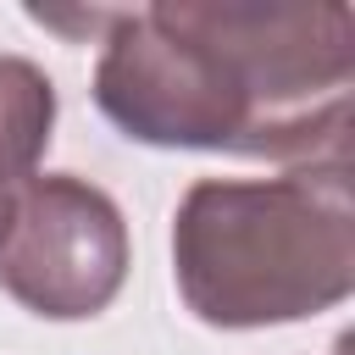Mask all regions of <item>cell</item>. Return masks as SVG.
I'll return each mask as SVG.
<instances>
[{
    "label": "cell",
    "instance_id": "6da1fadb",
    "mask_svg": "<svg viewBox=\"0 0 355 355\" xmlns=\"http://www.w3.org/2000/svg\"><path fill=\"white\" fill-rule=\"evenodd\" d=\"M172 277L211 327L305 322L355 288L349 166L200 178L172 216Z\"/></svg>",
    "mask_w": 355,
    "mask_h": 355
},
{
    "label": "cell",
    "instance_id": "7a4b0ae2",
    "mask_svg": "<svg viewBox=\"0 0 355 355\" xmlns=\"http://www.w3.org/2000/svg\"><path fill=\"white\" fill-rule=\"evenodd\" d=\"M94 67V105L111 128L155 150L250 155L244 94L216 44L178 6L111 11Z\"/></svg>",
    "mask_w": 355,
    "mask_h": 355
},
{
    "label": "cell",
    "instance_id": "3957f363",
    "mask_svg": "<svg viewBox=\"0 0 355 355\" xmlns=\"http://www.w3.org/2000/svg\"><path fill=\"white\" fill-rule=\"evenodd\" d=\"M128 277V227L105 189L44 172L6 194L0 288L50 322L100 316Z\"/></svg>",
    "mask_w": 355,
    "mask_h": 355
},
{
    "label": "cell",
    "instance_id": "277c9868",
    "mask_svg": "<svg viewBox=\"0 0 355 355\" xmlns=\"http://www.w3.org/2000/svg\"><path fill=\"white\" fill-rule=\"evenodd\" d=\"M55 128V83L28 55H0V189L33 178Z\"/></svg>",
    "mask_w": 355,
    "mask_h": 355
},
{
    "label": "cell",
    "instance_id": "5b68a950",
    "mask_svg": "<svg viewBox=\"0 0 355 355\" xmlns=\"http://www.w3.org/2000/svg\"><path fill=\"white\" fill-rule=\"evenodd\" d=\"M6 194H11V189H0V227H6Z\"/></svg>",
    "mask_w": 355,
    "mask_h": 355
}]
</instances>
